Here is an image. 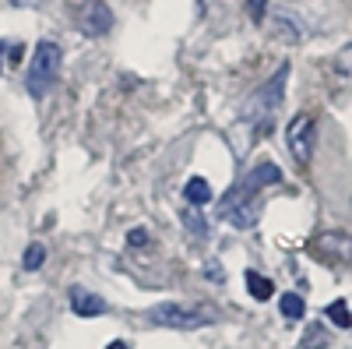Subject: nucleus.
<instances>
[{
  "label": "nucleus",
  "mask_w": 352,
  "mask_h": 349,
  "mask_svg": "<svg viewBox=\"0 0 352 349\" xmlns=\"http://www.w3.org/2000/svg\"><path fill=\"white\" fill-rule=\"evenodd\" d=\"M285 81H289V64H282L268 81L261 85V89L243 103V120H250V124H261V127H268L272 124V116H275V109L282 106V99H285Z\"/></svg>",
  "instance_id": "nucleus-1"
},
{
  "label": "nucleus",
  "mask_w": 352,
  "mask_h": 349,
  "mask_svg": "<svg viewBox=\"0 0 352 349\" xmlns=\"http://www.w3.org/2000/svg\"><path fill=\"white\" fill-rule=\"evenodd\" d=\"M148 325L159 328H204V325H215L219 321V310L215 307H197V304H159L148 314Z\"/></svg>",
  "instance_id": "nucleus-2"
},
{
  "label": "nucleus",
  "mask_w": 352,
  "mask_h": 349,
  "mask_svg": "<svg viewBox=\"0 0 352 349\" xmlns=\"http://www.w3.org/2000/svg\"><path fill=\"white\" fill-rule=\"evenodd\" d=\"M60 64H64V53L56 43H39L32 50V67H28V92H32V99H43L53 81L60 78Z\"/></svg>",
  "instance_id": "nucleus-3"
},
{
  "label": "nucleus",
  "mask_w": 352,
  "mask_h": 349,
  "mask_svg": "<svg viewBox=\"0 0 352 349\" xmlns=\"http://www.w3.org/2000/svg\"><path fill=\"white\" fill-rule=\"evenodd\" d=\"M222 219L236 229H250L257 222V201L254 194H247L243 187H232L226 198H222Z\"/></svg>",
  "instance_id": "nucleus-4"
},
{
  "label": "nucleus",
  "mask_w": 352,
  "mask_h": 349,
  "mask_svg": "<svg viewBox=\"0 0 352 349\" xmlns=\"http://www.w3.org/2000/svg\"><path fill=\"white\" fill-rule=\"evenodd\" d=\"M285 145H289V152H292L296 162H303V166L310 162V156H314V116L310 113H296L289 120Z\"/></svg>",
  "instance_id": "nucleus-5"
},
{
  "label": "nucleus",
  "mask_w": 352,
  "mask_h": 349,
  "mask_svg": "<svg viewBox=\"0 0 352 349\" xmlns=\"http://www.w3.org/2000/svg\"><path fill=\"white\" fill-rule=\"evenodd\" d=\"M310 251H314L317 257L331 261V265L352 268V237H349V233H320Z\"/></svg>",
  "instance_id": "nucleus-6"
},
{
  "label": "nucleus",
  "mask_w": 352,
  "mask_h": 349,
  "mask_svg": "<svg viewBox=\"0 0 352 349\" xmlns=\"http://www.w3.org/2000/svg\"><path fill=\"white\" fill-rule=\"evenodd\" d=\"M78 25L88 36H106L113 28V14H109V8L102 4V0H85L81 11H78Z\"/></svg>",
  "instance_id": "nucleus-7"
},
{
  "label": "nucleus",
  "mask_w": 352,
  "mask_h": 349,
  "mask_svg": "<svg viewBox=\"0 0 352 349\" xmlns=\"http://www.w3.org/2000/svg\"><path fill=\"white\" fill-rule=\"evenodd\" d=\"M272 184H282V169L275 166V162H261L257 169H250L247 177H243V191L247 194H257L261 187H272Z\"/></svg>",
  "instance_id": "nucleus-8"
},
{
  "label": "nucleus",
  "mask_w": 352,
  "mask_h": 349,
  "mask_svg": "<svg viewBox=\"0 0 352 349\" xmlns=\"http://www.w3.org/2000/svg\"><path fill=\"white\" fill-rule=\"evenodd\" d=\"M71 310L78 317H99V314H106V300L99 293H88V289L74 286L71 289Z\"/></svg>",
  "instance_id": "nucleus-9"
},
{
  "label": "nucleus",
  "mask_w": 352,
  "mask_h": 349,
  "mask_svg": "<svg viewBox=\"0 0 352 349\" xmlns=\"http://www.w3.org/2000/svg\"><path fill=\"white\" fill-rule=\"evenodd\" d=\"M184 198H187V205H190V209H201V205H208L215 194H212V184L204 180V177H190L187 187H184Z\"/></svg>",
  "instance_id": "nucleus-10"
},
{
  "label": "nucleus",
  "mask_w": 352,
  "mask_h": 349,
  "mask_svg": "<svg viewBox=\"0 0 352 349\" xmlns=\"http://www.w3.org/2000/svg\"><path fill=\"white\" fill-rule=\"evenodd\" d=\"M268 28H272V36H278V39H285V43H300V36H303V32H300V25L292 21L289 14L272 18V25H268Z\"/></svg>",
  "instance_id": "nucleus-11"
},
{
  "label": "nucleus",
  "mask_w": 352,
  "mask_h": 349,
  "mask_svg": "<svg viewBox=\"0 0 352 349\" xmlns=\"http://www.w3.org/2000/svg\"><path fill=\"white\" fill-rule=\"evenodd\" d=\"M247 289H250V297L254 300H268L275 297V282L268 275H257V272H247Z\"/></svg>",
  "instance_id": "nucleus-12"
},
{
  "label": "nucleus",
  "mask_w": 352,
  "mask_h": 349,
  "mask_svg": "<svg viewBox=\"0 0 352 349\" xmlns=\"http://www.w3.org/2000/svg\"><path fill=\"white\" fill-rule=\"evenodd\" d=\"M278 307H282V317H289V321H300V317L307 314V300L300 293H285L278 300Z\"/></svg>",
  "instance_id": "nucleus-13"
},
{
  "label": "nucleus",
  "mask_w": 352,
  "mask_h": 349,
  "mask_svg": "<svg viewBox=\"0 0 352 349\" xmlns=\"http://www.w3.org/2000/svg\"><path fill=\"white\" fill-rule=\"evenodd\" d=\"M328 321L331 325H338V328H352V314H349V304L345 300H335V304H328Z\"/></svg>",
  "instance_id": "nucleus-14"
},
{
  "label": "nucleus",
  "mask_w": 352,
  "mask_h": 349,
  "mask_svg": "<svg viewBox=\"0 0 352 349\" xmlns=\"http://www.w3.org/2000/svg\"><path fill=\"white\" fill-rule=\"evenodd\" d=\"M180 219H184V226L190 229V237L194 240H204V237H208V222H204L194 209H187V212H180Z\"/></svg>",
  "instance_id": "nucleus-15"
},
{
  "label": "nucleus",
  "mask_w": 352,
  "mask_h": 349,
  "mask_svg": "<svg viewBox=\"0 0 352 349\" xmlns=\"http://www.w3.org/2000/svg\"><path fill=\"white\" fill-rule=\"evenodd\" d=\"M43 261H46V247H43V244H32V247H25V257H21V265H25L28 272L43 268Z\"/></svg>",
  "instance_id": "nucleus-16"
},
{
  "label": "nucleus",
  "mask_w": 352,
  "mask_h": 349,
  "mask_svg": "<svg viewBox=\"0 0 352 349\" xmlns=\"http://www.w3.org/2000/svg\"><path fill=\"white\" fill-rule=\"evenodd\" d=\"M320 346H328V335H324V328H320V325H310L307 335H303V342H300V349H320Z\"/></svg>",
  "instance_id": "nucleus-17"
},
{
  "label": "nucleus",
  "mask_w": 352,
  "mask_h": 349,
  "mask_svg": "<svg viewBox=\"0 0 352 349\" xmlns=\"http://www.w3.org/2000/svg\"><path fill=\"white\" fill-rule=\"evenodd\" d=\"M335 71H338L342 78H352V43L335 53Z\"/></svg>",
  "instance_id": "nucleus-18"
},
{
  "label": "nucleus",
  "mask_w": 352,
  "mask_h": 349,
  "mask_svg": "<svg viewBox=\"0 0 352 349\" xmlns=\"http://www.w3.org/2000/svg\"><path fill=\"white\" fill-rule=\"evenodd\" d=\"M264 8H268V0H247V14L254 21H264Z\"/></svg>",
  "instance_id": "nucleus-19"
},
{
  "label": "nucleus",
  "mask_w": 352,
  "mask_h": 349,
  "mask_svg": "<svg viewBox=\"0 0 352 349\" xmlns=\"http://www.w3.org/2000/svg\"><path fill=\"white\" fill-rule=\"evenodd\" d=\"M131 247H144V244H148V229H131Z\"/></svg>",
  "instance_id": "nucleus-20"
},
{
  "label": "nucleus",
  "mask_w": 352,
  "mask_h": 349,
  "mask_svg": "<svg viewBox=\"0 0 352 349\" xmlns=\"http://www.w3.org/2000/svg\"><path fill=\"white\" fill-rule=\"evenodd\" d=\"M204 272H208V279L222 282V272H219V261H208V265H204Z\"/></svg>",
  "instance_id": "nucleus-21"
},
{
  "label": "nucleus",
  "mask_w": 352,
  "mask_h": 349,
  "mask_svg": "<svg viewBox=\"0 0 352 349\" xmlns=\"http://www.w3.org/2000/svg\"><path fill=\"white\" fill-rule=\"evenodd\" d=\"M14 8H39V4H46V0H11Z\"/></svg>",
  "instance_id": "nucleus-22"
},
{
  "label": "nucleus",
  "mask_w": 352,
  "mask_h": 349,
  "mask_svg": "<svg viewBox=\"0 0 352 349\" xmlns=\"http://www.w3.org/2000/svg\"><path fill=\"white\" fill-rule=\"evenodd\" d=\"M106 349H131V346H127V342H109Z\"/></svg>",
  "instance_id": "nucleus-23"
},
{
  "label": "nucleus",
  "mask_w": 352,
  "mask_h": 349,
  "mask_svg": "<svg viewBox=\"0 0 352 349\" xmlns=\"http://www.w3.org/2000/svg\"><path fill=\"white\" fill-rule=\"evenodd\" d=\"M0 56H4V46H0ZM0 71H4V64H0Z\"/></svg>",
  "instance_id": "nucleus-24"
}]
</instances>
